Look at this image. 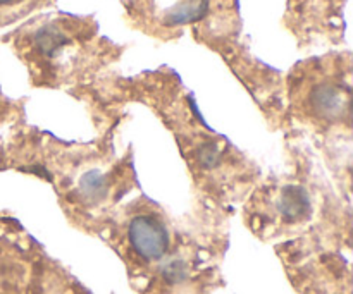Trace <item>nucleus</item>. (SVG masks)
Wrapping results in <instances>:
<instances>
[{"mask_svg":"<svg viewBox=\"0 0 353 294\" xmlns=\"http://www.w3.org/2000/svg\"><path fill=\"white\" fill-rule=\"evenodd\" d=\"M126 243L134 260L155 264L171 250V229L159 213L138 212L128 220Z\"/></svg>","mask_w":353,"mask_h":294,"instance_id":"f257e3e1","label":"nucleus"},{"mask_svg":"<svg viewBox=\"0 0 353 294\" xmlns=\"http://www.w3.org/2000/svg\"><path fill=\"white\" fill-rule=\"evenodd\" d=\"M348 110V95L333 83H319L310 93V112L321 120H336Z\"/></svg>","mask_w":353,"mask_h":294,"instance_id":"f03ea898","label":"nucleus"},{"mask_svg":"<svg viewBox=\"0 0 353 294\" xmlns=\"http://www.w3.org/2000/svg\"><path fill=\"white\" fill-rule=\"evenodd\" d=\"M16 2V0H0V6H7V3H12Z\"/></svg>","mask_w":353,"mask_h":294,"instance_id":"7ed1b4c3","label":"nucleus"}]
</instances>
